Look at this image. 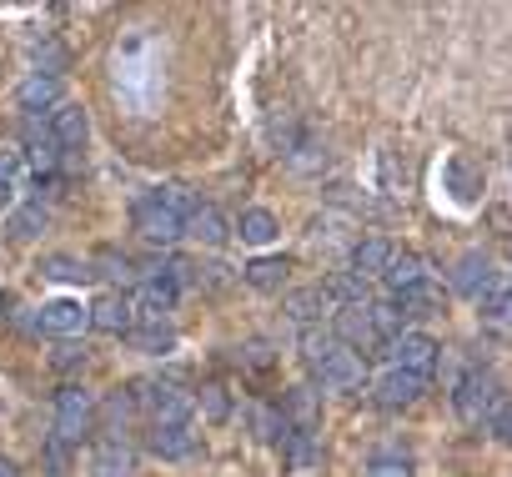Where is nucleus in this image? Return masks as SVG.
Returning <instances> with one entry per match:
<instances>
[{
    "label": "nucleus",
    "instance_id": "nucleus-1",
    "mask_svg": "<svg viewBox=\"0 0 512 477\" xmlns=\"http://www.w3.org/2000/svg\"><path fill=\"white\" fill-rule=\"evenodd\" d=\"M131 407H141L151 417V427H181L191 422V392L171 387V382H136L131 387Z\"/></svg>",
    "mask_w": 512,
    "mask_h": 477
},
{
    "label": "nucleus",
    "instance_id": "nucleus-2",
    "mask_svg": "<svg viewBox=\"0 0 512 477\" xmlns=\"http://www.w3.org/2000/svg\"><path fill=\"white\" fill-rule=\"evenodd\" d=\"M91 427H96V397L86 392V387H61L56 392V437L61 442H81V437H91Z\"/></svg>",
    "mask_w": 512,
    "mask_h": 477
},
{
    "label": "nucleus",
    "instance_id": "nucleus-3",
    "mask_svg": "<svg viewBox=\"0 0 512 477\" xmlns=\"http://www.w3.org/2000/svg\"><path fill=\"white\" fill-rule=\"evenodd\" d=\"M387 362L397 372H412V377H432V367L442 362V342L427 337V332H397L387 342Z\"/></svg>",
    "mask_w": 512,
    "mask_h": 477
},
{
    "label": "nucleus",
    "instance_id": "nucleus-4",
    "mask_svg": "<svg viewBox=\"0 0 512 477\" xmlns=\"http://www.w3.org/2000/svg\"><path fill=\"white\" fill-rule=\"evenodd\" d=\"M312 377H317L322 392H342V397H357V392L367 387V367H362V357L347 352V347H332V352L312 367Z\"/></svg>",
    "mask_w": 512,
    "mask_h": 477
},
{
    "label": "nucleus",
    "instance_id": "nucleus-5",
    "mask_svg": "<svg viewBox=\"0 0 512 477\" xmlns=\"http://www.w3.org/2000/svg\"><path fill=\"white\" fill-rule=\"evenodd\" d=\"M497 397H502V392H497V382H492L482 367H472V372L457 377V387H452V407H457V417H462L467 427H482Z\"/></svg>",
    "mask_w": 512,
    "mask_h": 477
},
{
    "label": "nucleus",
    "instance_id": "nucleus-6",
    "mask_svg": "<svg viewBox=\"0 0 512 477\" xmlns=\"http://www.w3.org/2000/svg\"><path fill=\"white\" fill-rule=\"evenodd\" d=\"M176 312V277H151L131 297V327H166Z\"/></svg>",
    "mask_w": 512,
    "mask_h": 477
},
{
    "label": "nucleus",
    "instance_id": "nucleus-7",
    "mask_svg": "<svg viewBox=\"0 0 512 477\" xmlns=\"http://www.w3.org/2000/svg\"><path fill=\"white\" fill-rule=\"evenodd\" d=\"M131 221H136V231L146 236L151 247H176V242H181V216L166 211L156 196H141V201L131 206Z\"/></svg>",
    "mask_w": 512,
    "mask_h": 477
},
{
    "label": "nucleus",
    "instance_id": "nucleus-8",
    "mask_svg": "<svg viewBox=\"0 0 512 477\" xmlns=\"http://www.w3.org/2000/svg\"><path fill=\"white\" fill-rule=\"evenodd\" d=\"M422 397H427V377H412V372H397V367H387V372L372 382V402H377L382 412L417 407Z\"/></svg>",
    "mask_w": 512,
    "mask_h": 477
},
{
    "label": "nucleus",
    "instance_id": "nucleus-9",
    "mask_svg": "<svg viewBox=\"0 0 512 477\" xmlns=\"http://www.w3.org/2000/svg\"><path fill=\"white\" fill-rule=\"evenodd\" d=\"M497 282H502V272L492 267V257H487V252H467V257L452 267V292H457V297H467V302H482Z\"/></svg>",
    "mask_w": 512,
    "mask_h": 477
},
{
    "label": "nucleus",
    "instance_id": "nucleus-10",
    "mask_svg": "<svg viewBox=\"0 0 512 477\" xmlns=\"http://www.w3.org/2000/svg\"><path fill=\"white\" fill-rule=\"evenodd\" d=\"M36 327L51 332V337H81V332L91 327V317H86V302H76V297H51V302L36 312Z\"/></svg>",
    "mask_w": 512,
    "mask_h": 477
},
{
    "label": "nucleus",
    "instance_id": "nucleus-11",
    "mask_svg": "<svg viewBox=\"0 0 512 477\" xmlns=\"http://www.w3.org/2000/svg\"><path fill=\"white\" fill-rule=\"evenodd\" d=\"M51 141H56V151H81L86 146V136H91V116H86V106L81 101H61L56 111H51Z\"/></svg>",
    "mask_w": 512,
    "mask_h": 477
},
{
    "label": "nucleus",
    "instance_id": "nucleus-12",
    "mask_svg": "<svg viewBox=\"0 0 512 477\" xmlns=\"http://www.w3.org/2000/svg\"><path fill=\"white\" fill-rule=\"evenodd\" d=\"M181 236H191V242H201V247H226L231 242V221L216 211V206H196L186 221H181Z\"/></svg>",
    "mask_w": 512,
    "mask_h": 477
},
{
    "label": "nucleus",
    "instance_id": "nucleus-13",
    "mask_svg": "<svg viewBox=\"0 0 512 477\" xmlns=\"http://www.w3.org/2000/svg\"><path fill=\"white\" fill-rule=\"evenodd\" d=\"M36 272H41V282H51V287H86L96 272H91V262H81V257H71V252H46L41 262H36Z\"/></svg>",
    "mask_w": 512,
    "mask_h": 477
},
{
    "label": "nucleus",
    "instance_id": "nucleus-14",
    "mask_svg": "<svg viewBox=\"0 0 512 477\" xmlns=\"http://www.w3.org/2000/svg\"><path fill=\"white\" fill-rule=\"evenodd\" d=\"M146 447H151L161 462H186V457L201 447V437H196V427H191V422H181V427H151Z\"/></svg>",
    "mask_w": 512,
    "mask_h": 477
},
{
    "label": "nucleus",
    "instance_id": "nucleus-15",
    "mask_svg": "<svg viewBox=\"0 0 512 477\" xmlns=\"http://www.w3.org/2000/svg\"><path fill=\"white\" fill-rule=\"evenodd\" d=\"M91 472L96 477H131L136 472V447L126 437H101L91 452Z\"/></svg>",
    "mask_w": 512,
    "mask_h": 477
},
{
    "label": "nucleus",
    "instance_id": "nucleus-16",
    "mask_svg": "<svg viewBox=\"0 0 512 477\" xmlns=\"http://www.w3.org/2000/svg\"><path fill=\"white\" fill-rule=\"evenodd\" d=\"M231 236H241V247H272L277 236H282V221L267 206H246L241 221L231 226Z\"/></svg>",
    "mask_w": 512,
    "mask_h": 477
},
{
    "label": "nucleus",
    "instance_id": "nucleus-17",
    "mask_svg": "<svg viewBox=\"0 0 512 477\" xmlns=\"http://www.w3.org/2000/svg\"><path fill=\"white\" fill-rule=\"evenodd\" d=\"M16 106H21V111H56V106H61V81H56V71H31V76L16 86Z\"/></svg>",
    "mask_w": 512,
    "mask_h": 477
},
{
    "label": "nucleus",
    "instance_id": "nucleus-18",
    "mask_svg": "<svg viewBox=\"0 0 512 477\" xmlns=\"http://www.w3.org/2000/svg\"><path fill=\"white\" fill-rule=\"evenodd\" d=\"M442 186H447V196H452L457 206L482 201V171H477L467 156H452V161L442 166Z\"/></svg>",
    "mask_w": 512,
    "mask_h": 477
},
{
    "label": "nucleus",
    "instance_id": "nucleus-19",
    "mask_svg": "<svg viewBox=\"0 0 512 477\" xmlns=\"http://www.w3.org/2000/svg\"><path fill=\"white\" fill-rule=\"evenodd\" d=\"M86 317H91L96 332L121 337V332H131V297H121V292H101V297L86 307Z\"/></svg>",
    "mask_w": 512,
    "mask_h": 477
},
{
    "label": "nucleus",
    "instance_id": "nucleus-20",
    "mask_svg": "<svg viewBox=\"0 0 512 477\" xmlns=\"http://www.w3.org/2000/svg\"><path fill=\"white\" fill-rule=\"evenodd\" d=\"M282 422L297 427V432L322 427V392H317V387H292V392L282 397Z\"/></svg>",
    "mask_w": 512,
    "mask_h": 477
},
{
    "label": "nucleus",
    "instance_id": "nucleus-21",
    "mask_svg": "<svg viewBox=\"0 0 512 477\" xmlns=\"http://www.w3.org/2000/svg\"><path fill=\"white\" fill-rule=\"evenodd\" d=\"M287 467H292L297 477H322V467H327L322 437H317V432H292V437H287Z\"/></svg>",
    "mask_w": 512,
    "mask_h": 477
},
{
    "label": "nucleus",
    "instance_id": "nucleus-22",
    "mask_svg": "<svg viewBox=\"0 0 512 477\" xmlns=\"http://www.w3.org/2000/svg\"><path fill=\"white\" fill-rule=\"evenodd\" d=\"M397 252H392V242L387 236H362V242H352V277H382L387 272V262H392Z\"/></svg>",
    "mask_w": 512,
    "mask_h": 477
},
{
    "label": "nucleus",
    "instance_id": "nucleus-23",
    "mask_svg": "<svg viewBox=\"0 0 512 477\" xmlns=\"http://www.w3.org/2000/svg\"><path fill=\"white\" fill-rule=\"evenodd\" d=\"M332 337H337V347H347V352L377 347V332H372V322H367V307H342Z\"/></svg>",
    "mask_w": 512,
    "mask_h": 477
},
{
    "label": "nucleus",
    "instance_id": "nucleus-24",
    "mask_svg": "<svg viewBox=\"0 0 512 477\" xmlns=\"http://www.w3.org/2000/svg\"><path fill=\"white\" fill-rule=\"evenodd\" d=\"M282 312H287L297 327H317V322H322V312H332V307H327L322 287H297V292H287V297H282Z\"/></svg>",
    "mask_w": 512,
    "mask_h": 477
},
{
    "label": "nucleus",
    "instance_id": "nucleus-25",
    "mask_svg": "<svg viewBox=\"0 0 512 477\" xmlns=\"http://www.w3.org/2000/svg\"><path fill=\"white\" fill-rule=\"evenodd\" d=\"M46 226H51V211L41 201H26V206H11L6 211V231L16 236V242H36Z\"/></svg>",
    "mask_w": 512,
    "mask_h": 477
},
{
    "label": "nucleus",
    "instance_id": "nucleus-26",
    "mask_svg": "<svg viewBox=\"0 0 512 477\" xmlns=\"http://www.w3.org/2000/svg\"><path fill=\"white\" fill-rule=\"evenodd\" d=\"M322 297H327V307H367V282L362 277H352V272H332L327 282H322Z\"/></svg>",
    "mask_w": 512,
    "mask_h": 477
},
{
    "label": "nucleus",
    "instance_id": "nucleus-27",
    "mask_svg": "<svg viewBox=\"0 0 512 477\" xmlns=\"http://www.w3.org/2000/svg\"><path fill=\"white\" fill-rule=\"evenodd\" d=\"M392 307L402 312V322H407V317H432V312L442 307V287H437V282H417V287L397 292Z\"/></svg>",
    "mask_w": 512,
    "mask_h": 477
},
{
    "label": "nucleus",
    "instance_id": "nucleus-28",
    "mask_svg": "<svg viewBox=\"0 0 512 477\" xmlns=\"http://www.w3.org/2000/svg\"><path fill=\"white\" fill-rule=\"evenodd\" d=\"M287 257H256L241 277H246V287H256V292H282V282H287Z\"/></svg>",
    "mask_w": 512,
    "mask_h": 477
},
{
    "label": "nucleus",
    "instance_id": "nucleus-29",
    "mask_svg": "<svg viewBox=\"0 0 512 477\" xmlns=\"http://www.w3.org/2000/svg\"><path fill=\"white\" fill-rule=\"evenodd\" d=\"M21 191H26V161H21V151H0V211H11Z\"/></svg>",
    "mask_w": 512,
    "mask_h": 477
},
{
    "label": "nucleus",
    "instance_id": "nucleus-30",
    "mask_svg": "<svg viewBox=\"0 0 512 477\" xmlns=\"http://www.w3.org/2000/svg\"><path fill=\"white\" fill-rule=\"evenodd\" d=\"M382 277H387V287H392V292H407V287L427 282V262H422L417 252H402V257H392V262H387V272H382Z\"/></svg>",
    "mask_w": 512,
    "mask_h": 477
},
{
    "label": "nucleus",
    "instance_id": "nucleus-31",
    "mask_svg": "<svg viewBox=\"0 0 512 477\" xmlns=\"http://www.w3.org/2000/svg\"><path fill=\"white\" fill-rule=\"evenodd\" d=\"M126 337H131V347L146 352V357H166V352H176V332H171V327H131Z\"/></svg>",
    "mask_w": 512,
    "mask_h": 477
},
{
    "label": "nucleus",
    "instance_id": "nucleus-32",
    "mask_svg": "<svg viewBox=\"0 0 512 477\" xmlns=\"http://www.w3.org/2000/svg\"><path fill=\"white\" fill-rule=\"evenodd\" d=\"M26 146H31V166L36 171H56V161H61V151H56V141H51V131L46 126H26Z\"/></svg>",
    "mask_w": 512,
    "mask_h": 477
},
{
    "label": "nucleus",
    "instance_id": "nucleus-33",
    "mask_svg": "<svg viewBox=\"0 0 512 477\" xmlns=\"http://www.w3.org/2000/svg\"><path fill=\"white\" fill-rule=\"evenodd\" d=\"M191 402L201 407V417H206V422H226V417H231V397H226V387H221V382H206Z\"/></svg>",
    "mask_w": 512,
    "mask_h": 477
},
{
    "label": "nucleus",
    "instance_id": "nucleus-34",
    "mask_svg": "<svg viewBox=\"0 0 512 477\" xmlns=\"http://www.w3.org/2000/svg\"><path fill=\"white\" fill-rule=\"evenodd\" d=\"M477 307H482L477 317H482L487 327H507V317H512V302H507V282H497V287H492V292H487V297H482Z\"/></svg>",
    "mask_w": 512,
    "mask_h": 477
},
{
    "label": "nucleus",
    "instance_id": "nucleus-35",
    "mask_svg": "<svg viewBox=\"0 0 512 477\" xmlns=\"http://www.w3.org/2000/svg\"><path fill=\"white\" fill-rule=\"evenodd\" d=\"M41 462H46V472H51V477H66V472H71V462H76V447H71V442H61V437L51 432V442L41 447Z\"/></svg>",
    "mask_w": 512,
    "mask_h": 477
},
{
    "label": "nucleus",
    "instance_id": "nucleus-36",
    "mask_svg": "<svg viewBox=\"0 0 512 477\" xmlns=\"http://www.w3.org/2000/svg\"><path fill=\"white\" fill-rule=\"evenodd\" d=\"M151 196H156V201H161V206H166V211H176V216H181V221H186V216H191V211H196V206H201V201H196V196H191V191H186V186H156V191H151Z\"/></svg>",
    "mask_w": 512,
    "mask_h": 477
},
{
    "label": "nucleus",
    "instance_id": "nucleus-37",
    "mask_svg": "<svg viewBox=\"0 0 512 477\" xmlns=\"http://www.w3.org/2000/svg\"><path fill=\"white\" fill-rule=\"evenodd\" d=\"M367 477H412V462H407V452H377L367 462Z\"/></svg>",
    "mask_w": 512,
    "mask_h": 477
},
{
    "label": "nucleus",
    "instance_id": "nucleus-38",
    "mask_svg": "<svg viewBox=\"0 0 512 477\" xmlns=\"http://www.w3.org/2000/svg\"><path fill=\"white\" fill-rule=\"evenodd\" d=\"M482 427H487V437H492V442H507V437H512V407H507V397H497V402H492V412H487V422H482Z\"/></svg>",
    "mask_w": 512,
    "mask_h": 477
},
{
    "label": "nucleus",
    "instance_id": "nucleus-39",
    "mask_svg": "<svg viewBox=\"0 0 512 477\" xmlns=\"http://www.w3.org/2000/svg\"><path fill=\"white\" fill-rule=\"evenodd\" d=\"M332 347H337V337H332V332H317V327H307V332H302V357H307L312 367H317Z\"/></svg>",
    "mask_w": 512,
    "mask_h": 477
},
{
    "label": "nucleus",
    "instance_id": "nucleus-40",
    "mask_svg": "<svg viewBox=\"0 0 512 477\" xmlns=\"http://www.w3.org/2000/svg\"><path fill=\"white\" fill-rule=\"evenodd\" d=\"M347 226H352V221L337 216V211H332V216H317V221H312V242H342Z\"/></svg>",
    "mask_w": 512,
    "mask_h": 477
},
{
    "label": "nucleus",
    "instance_id": "nucleus-41",
    "mask_svg": "<svg viewBox=\"0 0 512 477\" xmlns=\"http://www.w3.org/2000/svg\"><path fill=\"white\" fill-rule=\"evenodd\" d=\"M256 437L262 442H287V422H282V412H256Z\"/></svg>",
    "mask_w": 512,
    "mask_h": 477
},
{
    "label": "nucleus",
    "instance_id": "nucleus-42",
    "mask_svg": "<svg viewBox=\"0 0 512 477\" xmlns=\"http://www.w3.org/2000/svg\"><path fill=\"white\" fill-rule=\"evenodd\" d=\"M317 161H327V151H317V141H302L292 151V171H317Z\"/></svg>",
    "mask_w": 512,
    "mask_h": 477
},
{
    "label": "nucleus",
    "instance_id": "nucleus-43",
    "mask_svg": "<svg viewBox=\"0 0 512 477\" xmlns=\"http://www.w3.org/2000/svg\"><path fill=\"white\" fill-rule=\"evenodd\" d=\"M96 267H106V272H101V277H116V282H121V277H126V272H131V262H126V257H116V252H111V247H106V252H101V257H96Z\"/></svg>",
    "mask_w": 512,
    "mask_h": 477
},
{
    "label": "nucleus",
    "instance_id": "nucleus-44",
    "mask_svg": "<svg viewBox=\"0 0 512 477\" xmlns=\"http://www.w3.org/2000/svg\"><path fill=\"white\" fill-rule=\"evenodd\" d=\"M51 362H56V367H66V372H71V367H81V362H86V347H76V342H61V347H56V357H51Z\"/></svg>",
    "mask_w": 512,
    "mask_h": 477
},
{
    "label": "nucleus",
    "instance_id": "nucleus-45",
    "mask_svg": "<svg viewBox=\"0 0 512 477\" xmlns=\"http://www.w3.org/2000/svg\"><path fill=\"white\" fill-rule=\"evenodd\" d=\"M0 477H16V462L11 457H0Z\"/></svg>",
    "mask_w": 512,
    "mask_h": 477
}]
</instances>
